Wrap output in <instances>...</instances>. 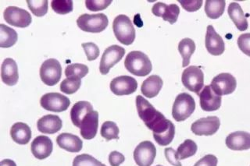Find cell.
<instances>
[{"instance_id": "obj_34", "label": "cell", "mask_w": 250, "mask_h": 166, "mask_svg": "<svg viewBox=\"0 0 250 166\" xmlns=\"http://www.w3.org/2000/svg\"><path fill=\"white\" fill-rule=\"evenodd\" d=\"M27 6L32 14L38 18L44 16L48 12V1L47 0H27Z\"/></svg>"}, {"instance_id": "obj_18", "label": "cell", "mask_w": 250, "mask_h": 166, "mask_svg": "<svg viewBox=\"0 0 250 166\" xmlns=\"http://www.w3.org/2000/svg\"><path fill=\"white\" fill-rule=\"evenodd\" d=\"M152 13L155 16L162 18L165 21L174 24L178 20L180 8L178 5H167L164 2H156L152 6Z\"/></svg>"}, {"instance_id": "obj_19", "label": "cell", "mask_w": 250, "mask_h": 166, "mask_svg": "<svg viewBox=\"0 0 250 166\" xmlns=\"http://www.w3.org/2000/svg\"><path fill=\"white\" fill-rule=\"evenodd\" d=\"M99 127V112L90 111L84 119H82L79 128L82 137L85 140H92L97 134Z\"/></svg>"}, {"instance_id": "obj_2", "label": "cell", "mask_w": 250, "mask_h": 166, "mask_svg": "<svg viewBox=\"0 0 250 166\" xmlns=\"http://www.w3.org/2000/svg\"><path fill=\"white\" fill-rule=\"evenodd\" d=\"M125 67L131 74L146 76L152 70V63L148 55L140 51H132L125 58Z\"/></svg>"}, {"instance_id": "obj_13", "label": "cell", "mask_w": 250, "mask_h": 166, "mask_svg": "<svg viewBox=\"0 0 250 166\" xmlns=\"http://www.w3.org/2000/svg\"><path fill=\"white\" fill-rule=\"evenodd\" d=\"M221 126L217 116L201 118L191 124V132L197 136H212L218 131Z\"/></svg>"}, {"instance_id": "obj_11", "label": "cell", "mask_w": 250, "mask_h": 166, "mask_svg": "<svg viewBox=\"0 0 250 166\" xmlns=\"http://www.w3.org/2000/svg\"><path fill=\"white\" fill-rule=\"evenodd\" d=\"M40 104L47 111L62 112L68 109L70 101L67 97L60 93H48L42 97Z\"/></svg>"}, {"instance_id": "obj_7", "label": "cell", "mask_w": 250, "mask_h": 166, "mask_svg": "<svg viewBox=\"0 0 250 166\" xmlns=\"http://www.w3.org/2000/svg\"><path fill=\"white\" fill-rule=\"evenodd\" d=\"M62 67L56 59H49L42 64L40 77L45 85L54 86L61 80Z\"/></svg>"}, {"instance_id": "obj_37", "label": "cell", "mask_w": 250, "mask_h": 166, "mask_svg": "<svg viewBox=\"0 0 250 166\" xmlns=\"http://www.w3.org/2000/svg\"><path fill=\"white\" fill-rule=\"evenodd\" d=\"M73 166H106L88 154H82L75 157Z\"/></svg>"}, {"instance_id": "obj_31", "label": "cell", "mask_w": 250, "mask_h": 166, "mask_svg": "<svg viewBox=\"0 0 250 166\" xmlns=\"http://www.w3.org/2000/svg\"><path fill=\"white\" fill-rule=\"evenodd\" d=\"M198 147L195 141L188 139L180 145L177 150V156L180 160L193 156L197 152Z\"/></svg>"}, {"instance_id": "obj_17", "label": "cell", "mask_w": 250, "mask_h": 166, "mask_svg": "<svg viewBox=\"0 0 250 166\" xmlns=\"http://www.w3.org/2000/svg\"><path fill=\"white\" fill-rule=\"evenodd\" d=\"M53 141L46 136L35 137L31 143V153L39 160H43L50 156L53 152Z\"/></svg>"}, {"instance_id": "obj_16", "label": "cell", "mask_w": 250, "mask_h": 166, "mask_svg": "<svg viewBox=\"0 0 250 166\" xmlns=\"http://www.w3.org/2000/svg\"><path fill=\"white\" fill-rule=\"evenodd\" d=\"M205 41L206 48L211 55H221L225 52V41L212 25L207 27Z\"/></svg>"}, {"instance_id": "obj_21", "label": "cell", "mask_w": 250, "mask_h": 166, "mask_svg": "<svg viewBox=\"0 0 250 166\" xmlns=\"http://www.w3.org/2000/svg\"><path fill=\"white\" fill-rule=\"evenodd\" d=\"M1 78L8 86H14L19 79L18 67L15 60L11 58L4 59L1 67Z\"/></svg>"}, {"instance_id": "obj_20", "label": "cell", "mask_w": 250, "mask_h": 166, "mask_svg": "<svg viewBox=\"0 0 250 166\" xmlns=\"http://www.w3.org/2000/svg\"><path fill=\"white\" fill-rule=\"evenodd\" d=\"M225 143L230 150H249L250 149V133L245 131H236L226 137Z\"/></svg>"}, {"instance_id": "obj_26", "label": "cell", "mask_w": 250, "mask_h": 166, "mask_svg": "<svg viewBox=\"0 0 250 166\" xmlns=\"http://www.w3.org/2000/svg\"><path fill=\"white\" fill-rule=\"evenodd\" d=\"M228 14L240 32H244L248 29L249 24L247 19L245 17L244 12L238 2H231L228 9Z\"/></svg>"}, {"instance_id": "obj_45", "label": "cell", "mask_w": 250, "mask_h": 166, "mask_svg": "<svg viewBox=\"0 0 250 166\" xmlns=\"http://www.w3.org/2000/svg\"><path fill=\"white\" fill-rule=\"evenodd\" d=\"M0 166H17L15 162L10 159H5L0 163Z\"/></svg>"}, {"instance_id": "obj_40", "label": "cell", "mask_w": 250, "mask_h": 166, "mask_svg": "<svg viewBox=\"0 0 250 166\" xmlns=\"http://www.w3.org/2000/svg\"><path fill=\"white\" fill-rule=\"evenodd\" d=\"M237 43L241 51L250 57V33L241 35L238 37Z\"/></svg>"}, {"instance_id": "obj_23", "label": "cell", "mask_w": 250, "mask_h": 166, "mask_svg": "<svg viewBox=\"0 0 250 166\" xmlns=\"http://www.w3.org/2000/svg\"><path fill=\"white\" fill-rule=\"evenodd\" d=\"M57 143L61 148L71 153L79 152L83 147V142L80 137L71 133H63L59 135Z\"/></svg>"}, {"instance_id": "obj_38", "label": "cell", "mask_w": 250, "mask_h": 166, "mask_svg": "<svg viewBox=\"0 0 250 166\" xmlns=\"http://www.w3.org/2000/svg\"><path fill=\"white\" fill-rule=\"evenodd\" d=\"M111 0H86V8L90 11H100L107 8L111 4Z\"/></svg>"}, {"instance_id": "obj_4", "label": "cell", "mask_w": 250, "mask_h": 166, "mask_svg": "<svg viewBox=\"0 0 250 166\" xmlns=\"http://www.w3.org/2000/svg\"><path fill=\"white\" fill-rule=\"evenodd\" d=\"M109 20L104 14L81 15L77 20L78 28L82 31L90 33H100L107 28Z\"/></svg>"}, {"instance_id": "obj_28", "label": "cell", "mask_w": 250, "mask_h": 166, "mask_svg": "<svg viewBox=\"0 0 250 166\" xmlns=\"http://www.w3.org/2000/svg\"><path fill=\"white\" fill-rule=\"evenodd\" d=\"M178 51L182 56V67H188L190 63V59L195 51V44L193 40L188 37L184 38L178 44Z\"/></svg>"}, {"instance_id": "obj_43", "label": "cell", "mask_w": 250, "mask_h": 166, "mask_svg": "<svg viewBox=\"0 0 250 166\" xmlns=\"http://www.w3.org/2000/svg\"><path fill=\"white\" fill-rule=\"evenodd\" d=\"M218 159L213 154H207L198 161L194 166H217Z\"/></svg>"}, {"instance_id": "obj_1", "label": "cell", "mask_w": 250, "mask_h": 166, "mask_svg": "<svg viewBox=\"0 0 250 166\" xmlns=\"http://www.w3.org/2000/svg\"><path fill=\"white\" fill-rule=\"evenodd\" d=\"M136 107L139 117L144 122L145 125L152 131L156 143L160 146L170 145L175 135L174 123L167 119L143 96H137Z\"/></svg>"}, {"instance_id": "obj_39", "label": "cell", "mask_w": 250, "mask_h": 166, "mask_svg": "<svg viewBox=\"0 0 250 166\" xmlns=\"http://www.w3.org/2000/svg\"><path fill=\"white\" fill-rule=\"evenodd\" d=\"M82 48L84 49V53H85L88 61L96 60L100 55V49L95 43H92V42L83 43Z\"/></svg>"}, {"instance_id": "obj_24", "label": "cell", "mask_w": 250, "mask_h": 166, "mask_svg": "<svg viewBox=\"0 0 250 166\" xmlns=\"http://www.w3.org/2000/svg\"><path fill=\"white\" fill-rule=\"evenodd\" d=\"M164 82L158 75H152L143 81L141 92L145 97L148 98H155L158 95L162 89Z\"/></svg>"}, {"instance_id": "obj_22", "label": "cell", "mask_w": 250, "mask_h": 166, "mask_svg": "<svg viewBox=\"0 0 250 166\" xmlns=\"http://www.w3.org/2000/svg\"><path fill=\"white\" fill-rule=\"evenodd\" d=\"M62 127V120L58 115H46L38 120V129L45 134H54L61 130Z\"/></svg>"}, {"instance_id": "obj_14", "label": "cell", "mask_w": 250, "mask_h": 166, "mask_svg": "<svg viewBox=\"0 0 250 166\" xmlns=\"http://www.w3.org/2000/svg\"><path fill=\"white\" fill-rule=\"evenodd\" d=\"M109 87L116 95H129L136 92L138 82L131 76H120L112 80Z\"/></svg>"}, {"instance_id": "obj_36", "label": "cell", "mask_w": 250, "mask_h": 166, "mask_svg": "<svg viewBox=\"0 0 250 166\" xmlns=\"http://www.w3.org/2000/svg\"><path fill=\"white\" fill-rule=\"evenodd\" d=\"M52 9L58 14H67L73 11V1L71 0H53L51 2Z\"/></svg>"}, {"instance_id": "obj_10", "label": "cell", "mask_w": 250, "mask_h": 166, "mask_svg": "<svg viewBox=\"0 0 250 166\" xmlns=\"http://www.w3.org/2000/svg\"><path fill=\"white\" fill-rule=\"evenodd\" d=\"M210 86L217 95H228L236 89V79L229 73H222L213 77Z\"/></svg>"}, {"instance_id": "obj_44", "label": "cell", "mask_w": 250, "mask_h": 166, "mask_svg": "<svg viewBox=\"0 0 250 166\" xmlns=\"http://www.w3.org/2000/svg\"><path fill=\"white\" fill-rule=\"evenodd\" d=\"M125 158L123 154L118 152L117 150L112 151L109 155V164L111 166H119L125 162Z\"/></svg>"}, {"instance_id": "obj_32", "label": "cell", "mask_w": 250, "mask_h": 166, "mask_svg": "<svg viewBox=\"0 0 250 166\" xmlns=\"http://www.w3.org/2000/svg\"><path fill=\"white\" fill-rule=\"evenodd\" d=\"M89 69L82 63H73L66 67L65 75L67 78L82 79L88 74Z\"/></svg>"}, {"instance_id": "obj_27", "label": "cell", "mask_w": 250, "mask_h": 166, "mask_svg": "<svg viewBox=\"0 0 250 166\" xmlns=\"http://www.w3.org/2000/svg\"><path fill=\"white\" fill-rule=\"evenodd\" d=\"M92 111H93V107L90 102L81 101L74 104L70 111V118L73 124L79 128L82 119Z\"/></svg>"}, {"instance_id": "obj_5", "label": "cell", "mask_w": 250, "mask_h": 166, "mask_svg": "<svg viewBox=\"0 0 250 166\" xmlns=\"http://www.w3.org/2000/svg\"><path fill=\"white\" fill-rule=\"evenodd\" d=\"M195 110V102L194 98L187 93H182L176 97L172 115L177 122H183L191 116Z\"/></svg>"}, {"instance_id": "obj_29", "label": "cell", "mask_w": 250, "mask_h": 166, "mask_svg": "<svg viewBox=\"0 0 250 166\" xmlns=\"http://www.w3.org/2000/svg\"><path fill=\"white\" fill-rule=\"evenodd\" d=\"M18 33L5 24H0V47L10 48L18 41Z\"/></svg>"}, {"instance_id": "obj_42", "label": "cell", "mask_w": 250, "mask_h": 166, "mask_svg": "<svg viewBox=\"0 0 250 166\" xmlns=\"http://www.w3.org/2000/svg\"><path fill=\"white\" fill-rule=\"evenodd\" d=\"M164 154L166 157L167 160L173 166H182V163L180 162L179 159L177 156V151L171 148H167L164 150Z\"/></svg>"}, {"instance_id": "obj_33", "label": "cell", "mask_w": 250, "mask_h": 166, "mask_svg": "<svg viewBox=\"0 0 250 166\" xmlns=\"http://www.w3.org/2000/svg\"><path fill=\"white\" fill-rule=\"evenodd\" d=\"M119 128L114 122L106 121L102 125L101 136L106 141H111L113 139H119Z\"/></svg>"}, {"instance_id": "obj_15", "label": "cell", "mask_w": 250, "mask_h": 166, "mask_svg": "<svg viewBox=\"0 0 250 166\" xmlns=\"http://www.w3.org/2000/svg\"><path fill=\"white\" fill-rule=\"evenodd\" d=\"M200 99V106L202 110L206 111H213L218 110L221 106L222 98L217 95L210 85H207L203 88L199 94Z\"/></svg>"}, {"instance_id": "obj_30", "label": "cell", "mask_w": 250, "mask_h": 166, "mask_svg": "<svg viewBox=\"0 0 250 166\" xmlns=\"http://www.w3.org/2000/svg\"><path fill=\"white\" fill-rule=\"evenodd\" d=\"M225 0H207L205 4L206 14L210 19H217L225 12Z\"/></svg>"}, {"instance_id": "obj_3", "label": "cell", "mask_w": 250, "mask_h": 166, "mask_svg": "<svg viewBox=\"0 0 250 166\" xmlns=\"http://www.w3.org/2000/svg\"><path fill=\"white\" fill-rule=\"evenodd\" d=\"M113 33L121 44L130 45L135 39V29L130 18L126 15H118L113 22Z\"/></svg>"}, {"instance_id": "obj_9", "label": "cell", "mask_w": 250, "mask_h": 166, "mask_svg": "<svg viewBox=\"0 0 250 166\" xmlns=\"http://www.w3.org/2000/svg\"><path fill=\"white\" fill-rule=\"evenodd\" d=\"M125 54V49L119 45L109 46L104 51L100 64L101 74H107L112 67L122 59Z\"/></svg>"}, {"instance_id": "obj_6", "label": "cell", "mask_w": 250, "mask_h": 166, "mask_svg": "<svg viewBox=\"0 0 250 166\" xmlns=\"http://www.w3.org/2000/svg\"><path fill=\"white\" fill-rule=\"evenodd\" d=\"M182 81L188 90L199 94L204 85V74L200 67L191 66L182 73Z\"/></svg>"}, {"instance_id": "obj_46", "label": "cell", "mask_w": 250, "mask_h": 166, "mask_svg": "<svg viewBox=\"0 0 250 166\" xmlns=\"http://www.w3.org/2000/svg\"><path fill=\"white\" fill-rule=\"evenodd\" d=\"M160 166V165H158V166Z\"/></svg>"}, {"instance_id": "obj_25", "label": "cell", "mask_w": 250, "mask_h": 166, "mask_svg": "<svg viewBox=\"0 0 250 166\" xmlns=\"http://www.w3.org/2000/svg\"><path fill=\"white\" fill-rule=\"evenodd\" d=\"M10 136L18 145H27L31 141V128L26 123H16L10 129Z\"/></svg>"}, {"instance_id": "obj_35", "label": "cell", "mask_w": 250, "mask_h": 166, "mask_svg": "<svg viewBox=\"0 0 250 166\" xmlns=\"http://www.w3.org/2000/svg\"><path fill=\"white\" fill-rule=\"evenodd\" d=\"M82 84V79L66 78L61 84V91L66 94H74L78 92Z\"/></svg>"}, {"instance_id": "obj_8", "label": "cell", "mask_w": 250, "mask_h": 166, "mask_svg": "<svg viewBox=\"0 0 250 166\" xmlns=\"http://www.w3.org/2000/svg\"><path fill=\"white\" fill-rule=\"evenodd\" d=\"M4 20L10 25L25 28L32 22L31 14L27 10L17 6H9L3 13Z\"/></svg>"}, {"instance_id": "obj_12", "label": "cell", "mask_w": 250, "mask_h": 166, "mask_svg": "<svg viewBox=\"0 0 250 166\" xmlns=\"http://www.w3.org/2000/svg\"><path fill=\"white\" fill-rule=\"evenodd\" d=\"M156 156V148L151 141H143L134 150V160L138 166H151Z\"/></svg>"}, {"instance_id": "obj_41", "label": "cell", "mask_w": 250, "mask_h": 166, "mask_svg": "<svg viewBox=\"0 0 250 166\" xmlns=\"http://www.w3.org/2000/svg\"><path fill=\"white\" fill-rule=\"evenodd\" d=\"M178 2L188 12H196L201 8L203 2L202 0H178Z\"/></svg>"}]
</instances>
